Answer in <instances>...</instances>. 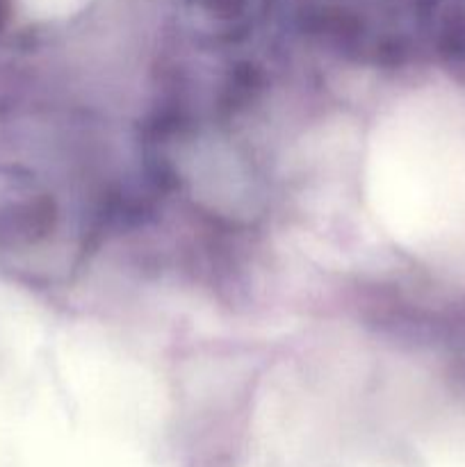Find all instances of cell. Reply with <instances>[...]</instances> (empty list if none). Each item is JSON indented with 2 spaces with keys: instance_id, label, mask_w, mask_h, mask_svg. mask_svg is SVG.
Here are the masks:
<instances>
[{
  "instance_id": "cell-1",
  "label": "cell",
  "mask_w": 465,
  "mask_h": 467,
  "mask_svg": "<svg viewBox=\"0 0 465 467\" xmlns=\"http://www.w3.org/2000/svg\"><path fill=\"white\" fill-rule=\"evenodd\" d=\"M0 14H3V0H0Z\"/></svg>"
}]
</instances>
